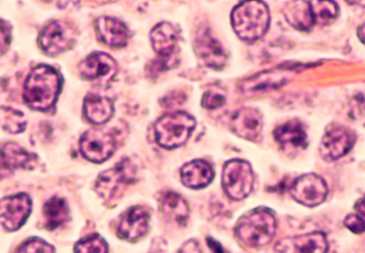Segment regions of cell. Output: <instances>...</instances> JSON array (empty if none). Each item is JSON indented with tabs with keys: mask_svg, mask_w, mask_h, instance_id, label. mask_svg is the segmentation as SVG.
<instances>
[{
	"mask_svg": "<svg viewBox=\"0 0 365 253\" xmlns=\"http://www.w3.org/2000/svg\"><path fill=\"white\" fill-rule=\"evenodd\" d=\"M61 85V76L55 68L36 66L26 80L24 99L32 110L46 112L55 106Z\"/></svg>",
	"mask_w": 365,
	"mask_h": 253,
	"instance_id": "obj_1",
	"label": "cell"
},
{
	"mask_svg": "<svg viewBox=\"0 0 365 253\" xmlns=\"http://www.w3.org/2000/svg\"><path fill=\"white\" fill-rule=\"evenodd\" d=\"M269 23V10L262 1L242 2L232 12L234 30L246 42L255 43L263 38Z\"/></svg>",
	"mask_w": 365,
	"mask_h": 253,
	"instance_id": "obj_2",
	"label": "cell"
},
{
	"mask_svg": "<svg viewBox=\"0 0 365 253\" xmlns=\"http://www.w3.org/2000/svg\"><path fill=\"white\" fill-rule=\"evenodd\" d=\"M276 231V216L265 208H259L246 214L236 226L238 239L251 248L268 245L274 239Z\"/></svg>",
	"mask_w": 365,
	"mask_h": 253,
	"instance_id": "obj_3",
	"label": "cell"
},
{
	"mask_svg": "<svg viewBox=\"0 0 365 253\" xmlns=\"http://www.w3.org/2000/svg\"><path fill=\"white\" fill-rule=\"evenodd\" d=\"M152 46L158 53L151 70L155 74L175 68L179 63V32L175 26L162 23L155 26L150 34Z\"/></svg>",
	"mask_w": 365,
	"mask_h": 253,
	"instance_id": "obj_4",
	"label": "cell"
},
{
	"mask_svg": "<svg viewBox=\"0 0 365 253\" xmlns=\"http://www.w3.org/2000/svg\"><path fill=\"white\" fill-rule=\"evenodd\" d=\"M136 180V166L130 158H124L113 168L101 173L96 181V190L104 200H115L120 198Z\"/></svg>",
	"mask_w": 365,
	"mask_h": 253,
	"instance_id": "obj_5",
	"label": "cell"
},
{
	"mask_svg": "<svg viewBox=\"0 0 365 253\" xmlns=\"http://www.w3.org/2000/svg\"><path fill=\"white\" fill-rule=\"evenodd\" d=\"M195 126V119L187 113L175 112L165 115L156 123V141L167 149L181 147L188 141Z\"/></svg>",
	"mask_w": 365,
	"mask_h": 253,
	"instance_id": "obj_6",
	"label": "cell"
},
{
	"mask_svg": "<svg viewBox=\"0 0 365 253\" xmlns=\"http://www.w3.org/2000/svg\"><path fill=\"white\" fill-rule=\"evenodd\" d=\"M255 176L252 167L246 161L231 160L223 167L222 185L233 200H242L253 190Z\"/></svg>",
	"mask_w": 365,
	"mask_h": 253,
	"instance_id": "obj_7",
	"label": "cell"
},
{
	"mask_svg": "<svg viewBox=\"0 0 365 253\" xmlns=\"http://www.w3.org/2000/svg\"><path fill=\"white\" fill-rule=\"evenodd\" d=\"M76 40V32L66 21L49 23L38 36V44L48 55H58L68 50Z\"/></svg>",
	"mask_w": 365,
	"mask_h": 253,
	"instance_id": "obj_8",
	"label": "cell"
},
{
	"mask_svg": "<svg viewBox=\"0 0 365 253\" xmlns=\"http://www.w3.org/2000/svg\"><path fill=\"white\" fill-rule=\"evenodd\" d=\"M81 154L87 160L103 163L113 156L117 149V141L111 133L101 129H91L79 141Z\"/></svg>",
	"mask_w": 365,
	"mask_h": 253,
	"instance_id": "obj_9",
	"label": "cell"
},
{
	"mask_svg": "<svg viewBox=\"0 0 365 253\" xmlns=\"http://www.w3.org/2000/svg\"><path fill=\"white\" fill-rule=\"evenodd\" d=\"M31 199L26 194L12 195L0 200V222L8 231H16L31 212Z\"/></svg>",
	"mask_w": 365,
	"mask_h": 253,
	"instance_id": "obj_10",
	"label": "cell"
},
{
	"mask_svg": "<svg viewBox=\"0 0 365 253\" xmlns=\"http://www.w3.org/2000/svg\"><path fill=\"white\" fill-rule=\"evenodd\" d=\"M291 193L297 203L307 207H317L325 201L328 188L323 178L315 173H308L294 182Z\"/></svg>",
	"mask_w": 365,
	"mask_h": 253,
	"instance_id": "obj_11",
	"label": "cell"
},
{
	"mask_svg": "<svg viewBox=\"0 0 365 253\" xmlns=\"http://www.w3.org/2000/svg\"><path fill=\"white\" fill-rule=\"evenodd\" d=\"M356 135L346 126H334L324 135L319 146L322 158L328 162L336 161L351 151L355 145Z\"/></svg>",
	"mask_w": 365,
	"mask_h": 253,
	"instance_id": "obj_12",
	"label": "cell"
},
{
	"mask_svg": "<svg viewBox=\"0 0 365 253\" xmlns=\"http://www.w3.org/2000/svg\"><path fill=\"white\" fill-rule=\"evenodd\" d=\"M195 49L197 57L214 70H222L227 62V53L207 28L197 30L195 36Z\"/></svg>",
	"mask_w": 365,
	"mask_h": 253,
	"instance_id": "obj_13",
	"label": "cell"
},
{
	"mask_svg": "<svg viewBox=\"0 0 365 253\" xmlns=\"http://www.w3.org/2000/svg\"><path fill=\"white\" fill-rule=\"evenodd\" d=\"M328 242L323 232L285 237L277 243L274 253H327Z\"/></svg>",
	"mask_w": 365,
	"mask_h": 253,
	"instance_id": "obj_14",
	"label": "cell"
},
{
	"mask_svg": "<svg viewBox=\"0 0 365 253\" xmlns=\"http://www.w3.org/2000/svg\"><path fill=\"white\" fill-rule=\"evenodd\" d=\"M36 156L16 143L0 145V178L12 175L17 169L30 168L36 163Z\"/></svg>",
	"mask_w": 365,
	"mask_h": 253,
	"instance_id": "obj_15",
	"label": "cell"
},
{
	"mask_svg": "<svg viewBox=\"0 0 365 253\" xmlns=\"http://www.w3.org/2000/svg\"><path fill=\"white\" fill-rule=\"evenodd\" d=\"M78 70L87 80L110 81L117 74L118 65L110 55L94 53L81 62Z\"/></svg>",
	"mask_w": 365,
	"mask_h": 253,
	"instance_id": "obj_16",
	"label": "cell"
},
{
	"mask_svg": "<svg viewBox=\"0 0 365 253\" xmlns=\"http://www.w3.org/2000/svg\"><path fill=\"white\" fill-rule=\"evenodd\" d=\"M149 220V212L145 208H132L122 216L118 227V235L125 241L137 242L147 235Z\"/></svg>",
	"mask_w": 365,
	"mask_h": 253,
	"instance_id": "obj_17",
	"label": "cell"
},
{
	"mask_svg": "<svg viewBox=\"0 0 365 253\" xmlns=\"http://www.w3.org/2000/svg\"><path fill=\"white\" fill-rule=\"evenodd\" d=\"M231 126L238 136L248 141H257L261 139L263 117L257 109H240L232 117Z\"/></svg>",
	"mask_w": 365,
	"mask_h": 253,
	"instance_id": "obj_18",
	"label": "cell"
},
{
	"mask_svg": "<svg viewBox=\"0 0 365 253\" xmlns=\"http://www.w3.org/2000/svg\"><path fill=\"white\" fill-rule=\"evenodd\" d=\"M289 72L278 70L263 72L246 79L240 85V91L244 95L253 96L270 90L278 89L289 81Z\"/></svg>",
	"mask_w": 365,
	"mask_h": 253,
	"instance_id": "obj_19",
	"label": "cell"
},
{
	"mask_svg": "<svg viewBox=\"0 0 365 253\" xmlns=\"http://www.w3.org/2000/svg\"><path fill=\"white\" fill-rule=\"evenodd\" d=\"M98 38L110 47H123L130 38L125 23L110 16H102L96 21Z\"/></svg>",
	"mask_w": 365,
	"mask_h": 253,
	"instance_id": "obj_20",
	"label": "cell"
},
{
	"mask_svg": "<svg viewBox=\"0 0 365 253\" xmlns=\"http://www.w3.org/2000/svg\"><path fill=\"white\" fill-rule=\"evenodd\" d=\"M274 139L285 151L304 149L308 146L304 126L298 121H289L274 130Z\"/></svg>",
	"mask_w": 365,
	"mask_h": 253,
	"instance_id": "obj_21",
	"label": "cell"
},
{
	"mask_svg": "<svg viewBox=\"0 0 365 253\" xmlns=\"http://www.w3.org/2000/svg\"><path fill=\"white\" fill-rule=\"evenodd\" d=\"M182 182L187 188H205L214 178V169L210 163L203 160H195L187 163L181 171Z\"/></svg>",
	"mask_w": 365,
	"mask_h": 253,
	"instance_id": "obj_22",
	"label": "cell"
},
{
	"mask_svg": "<svg viewBox=\"0 0 365 253\" xmlns=\"http://www.w3.org/2000/svg\"><path fill=\"white\" fill-rule=\"evenodd\" d=\"M86 119L94 125L107 123L113 115V104L108 98L103 96H87L83 104Z\"/></svg>",
	"mask_w": 365,
	"mask_h": 253,
	"instance_id": "obj_23",
	"label": "cell"
},
{
	"mask_svg": "<svg viewBox=\"0 0 365 253\" xmlns=\"http://www.w3.org/2000/svg\"><path fill=\"white\" fill-rule=\"evenodd\" d=\"M162 212L165 220L171 224L185 226L189 216V207L179 194L167 193L162 198Z\"/></svg>",
	"mask_w": 365,
	"mask_h": 253,
	"instance_id": "obj_24",
	"label": "cell"
},
{
	"mask_svg": "<svg viewBox=\"0 0 365 253\" xmlns=\"http://www.w3.org/2000/svg\"><path fill=\"white\" fill-rule=\"evenodd\" d=\"M284 15L289 25L302 31H309L313 25L310 1H289L284 6Z\"/></svg>",
	"mask_w": 365,
	"mask_h": 253,
	"instance_id": "obj_25",
	"label": "cell"
},
{
	"mask_svg": "<svg viewBox=\"0 0 365 253\" xmlns=\"http://www.w3.org/2000/svg\"><path fill=\"white\" fill-rule=\"evenodd\" d=\"M44 216L46 220V228L48 230H55L68 220V205L63 199L53 197L45 203Z\"/></svg>",
	"mask_w": 365,
	"mask_h": 253,
	"instance_id": "obj_26",
	"label": "cell"
},
{
	"mask_svg": "<svg viewBox=\"0 0 365 253\" xmlns=\"http://www.w3.org/2000/svg\"><path fill=\"white\" fill-rule=\"evenodd\" d=\"M315 23L326 26L331 23L339 15V6L334 1H310Z\"/></svg>",
	"mask_w": 365,
	"mask_h": 253,
	"instance_id": "obj_27",
	"label": "cell"
},
{
	"mask_svg": "<svg viewBox=\"0 0 365 253\" xmlns=\"http://www.w3.org/2000/svg\"><path fill=\"white\" fill-rule=\"evenodd\" d=\"M0 125L9 133L23 132L26 128L25 117L13 109L0 108Z\"/></svg>",
	"mask_w": 365,
	"mask_h": 253,
	"instance_id": "obj_28",
	"label": "cell"
},
{
	"mask_svg": "<svg viewBox=\"0 0 365 253\" xmlns=\"http://www.w3.org/2000/svg\"><path fill=\"white\" fill-rule=\"evenodd\" d=\"M75 253H108V246L100 235H91L76 244Z\"/></svg>",
	"mask_w": 365,
	"mask_h": 253,
	"instance_id": "obj_29",
	"label": "cell"
},
{
	"mask_svg": "<svg viewBox=\"0 0 365 253\" xmlns=\"http://www.w3.org/2000/svg\"><path fill=\"white\" fill-rule=\"evenodd\" d=\"M17 253H55L53 246L42 239H30L19 247Z\"/></svg>",
	"mask_w": 365,
	"mask_h": 253,
	"instance_id": "obj_30",
	"label": "cell"
},
{
	"mask_svg": "<svg viewBox=\"0 0 365 253\" xmlns=\"http://www.w3.org/2000/svg\"><path fill=\"white\" fill-rule=\"evenodd\" d=\"M225 104V97L222 94L217 92H207L203 96L202 104L206 109H217L222 107Z\"/></svg>",
	"mask_w": 365,
	"mask_h": 253,
	"instance_id": "obj_31",
	"label": "cell"
},
{
	"mask_svg": "<svg viewBox=\"0 0 365 253\" xmlns=\"http://www.w3.org/2000/svg\"><path fill=\"white\" fill-rule=\"evenodd\" d=\"M344 224L351 232L356 233V235H361V233H364L365 231L364 222L357 214L347 216V217L345 218Z\"/></svg>",
	"mask_w": 365,
	"mask_h": 253,
	"instance_id": "obj_32",
	"label": "cell"
},
{
	"mask_svg": "<svg viewBox=\"0 0 365 253\" xmlns=\"http://www.w3.org/2000/svg\"><path fill=\"white\" fill-rule=\"evenodd\" d=\"M9 43H10V36H9L8 30L0 23V55L6 50Z\"/></svg>",
	"mask_w": 365,
	"mask_h": 253,
	"instance_id": "obj_33",
	"label": "cell"
},
{
	"mask_svg": "<svg viewBox=\"0 0 365 253\" xmlns=\"http://www.w3.org/2000/svg\"><path fill=\"white\" fill-rule=\"evenodd\" d=\"M179 253H202L201 248H200L199 243L195 239H191V241L186 242V243L182 245L181 249H180Z\"/></svg>",
	"mask_w": 365,
	"mask_h": 253,
	"instance_id": "obj_34",
	"label": "cell"
},
{
	"mask_svg": "<svg viewBox=\"0 0 365 253\" xmlns=\"http://www.w3.org/2000/svg\"><path fill=\"white\" fill-rule=\"evenodd\" d=\"M206 242H207L208 246H210V250H212V253H229L225 252V250L223 249L222 246H221L218 242H216L214 239H212V237H207Z\"/></svg>",
	"mask_w": 365,
	"mask_h": 253,
	"instance_id": "obj_35",
	"label": "cell"
},
{
	"mask_svg": "<svg viewBox=\"0 0 365 253\" xmlns=\"http://www.w3.org/2000/svg\"><path fill=\"white\" fill-rule=\"evenodd\" d=\"M356 211H357V215L364 220L365 224V197L358 201L356 205Z\"/></svg>",
	"mask_w": 365,
	"mask_h": 253,
	"instance_id": "obj_36",
	"label": "cell"
},
{
	"mask_svg": "<svg viewBox=\"0 0 365 253\" xmlns=\"http://www.w3.org/2000/svg\"><path fill=\"white\" fill-rule=\"evenodd\" d=\"M358 36H359L360 40L365 45V23L358 30Z\"/></svg>",
	"mask_w": 365,
	"mask_h": 253,
	"instance_id": "obj_37",
	"label": "cell"
},
{
	"mask_svg": "<svg viewBox=\"0 0 365 253\" xmlns=\"http://www.w3.org/2000/svg\"><path fill=\"white\" fill-rule=\"evenodd\" d=\"M357 4H361V6H364V8H365V1H359V2H357Z\"/></svg>",
	"mask_w": 365,
	"mask_h": 253,
	"instance_id": "obj_38",
	"label": "cell"
}]
</instances>
